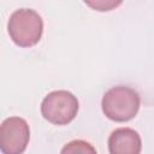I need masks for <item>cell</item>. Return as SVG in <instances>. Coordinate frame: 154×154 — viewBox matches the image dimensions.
Instances as JSON below:
<instances>
[{
    "label": "cell",
    "mask_w": 154,
    "mask_h": 154,
    "mask_svg": "<svg viewBox=\"0 0 154 154\" xmlns=\"http://www.w3.org/2000/svg\"><path fill=\"white\" fill-rule=\"evenodd\" d=\"M88 152L95 153L96 149L90 143L82 140L71 141L61 149V153H88Z\"/></svg>",
    "instance_id": "obj_7"
},
{
    "label": "cell",
    "mask_w": 154,
    "mask_h": 154,
    "mask_svg": "<svg viewBox=\"0 0 154 154\" xmlns=\"http://www.w3.org/2000/svg\"><path fill=\"white\" fill-rule=\"evenodd\" d=\"M30 140V129L20 117L6 118L0 125V150L5 154L23 153Z\"/></svg>",
    "instance_id": "obj_4"
},
{
    "label": "cell",
    "mask_w": 154,
    "mask_h": 154,
    "mask_svg": "<svg viewBox=\"0 0 154 154\" xmlns=\"http://www.w3.org/2000/svg\"><path fill=\"white\" fill-rule=\"evenodd\" d=\"M77 97L67 90H54L45 96L41 102L42 117L54 125H66L71 123L78 112Z\"/></svg>",
    "instance_id": "obj_3"
},
{
    "label": "cell",
    "mask_w": 154,
    "mask_h": 154,
    "mask_svg": "<svg viewBox=\"0 0 154 154\" xmlns=\"http://www.w3.org/2000/svg\"><path fill=\"white\" fill-rule=\"evenodd\" d=\"M141 149V137L134 129L119 128L108 137V150L111 154H138Z\"/></svg>",
    "instance_id": "obj_5"
},
{
    "label": "cell",
    "mask_w": 154,
    "mask_h": 154,
    "mask_svg": "<svg viewBox=\"0 0 154 154\" xmlns=\"http://www.w3.org/2000/svg\"><path fill=\"white\" fill-rule=\"evenodd\" d=\"M141 99L138 93L126 85H117L108 89L102 97L103 114L118 123L131 120L138 112Z\"/></svg>",
    "instance_id": "obj_1"
},
{
    "label": "cell",
    "mask_w": 154,
    "mask_h": 154,
    "mask_svg": "<svg viewBox=\"0 0 154 154\" xmlns=\"http://www.w3.org/2000/svg\"><path fill=\"white\" fill-rule=\"evenodd\" d=\"M90 8L99 12H107L117 8L124 0H83Z\"/></svg>",
    "instance_id": "obj_6"
},
{
    "label": "cell",
    "mask_w": 154,
    "mask_h": 154,
    "mask_svg": "<svg viewBox=\"0 0 154 154\" xmlns=\"http://www.w3.org/2000/svg\"><path fill=\"white\" fill-rule=\"evenodd\" d=\"M7 30L11 40L19 47H32L41 40L43 20L31 8L16 10L8 19Z\"/></svg>",
    "instance_id": "obj_2"
}]
</instances>
